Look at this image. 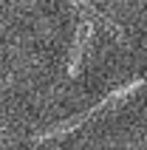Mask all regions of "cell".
<instances>
[{
  "label": "cell",
  "instance_id": "6da1fadb",
  "mask_svg": "<svg viewBox=\"0 0 147 150\" xmlns=\"http://www.w3.org/2000/svg\"><path fill=\"white\" fill-rule=\"evenodd\" d=\"M71 6H74V11H82L85 17H93V20H99V23H102L107 31L116 37V40H122V42H124V31H122V28H119L116 23H110V20H107L102 11H96V8L90 6V3H85V0H71Z\"/></svg>",
  "mask_w": 147,
  "mask_h": 150
},
{
  "label": "cell",
  "instance_id": "7a4b0ae2",
  "mask_svg": "<svg viewBox=\"0 0 147 150\" xmlns=\"http://www.w3.org/2000/svg\"><path fill=\"white\" fill-rule=\"evenodd\" d=\"M88 37H90V23H82L79 31H76L74 51H71V65H68V74L71 76L79 74V62H82V54H85V45H88Z\"/></svg>",
  "mask_w": 147,
  "mask_h": 150
}]
</instances>
